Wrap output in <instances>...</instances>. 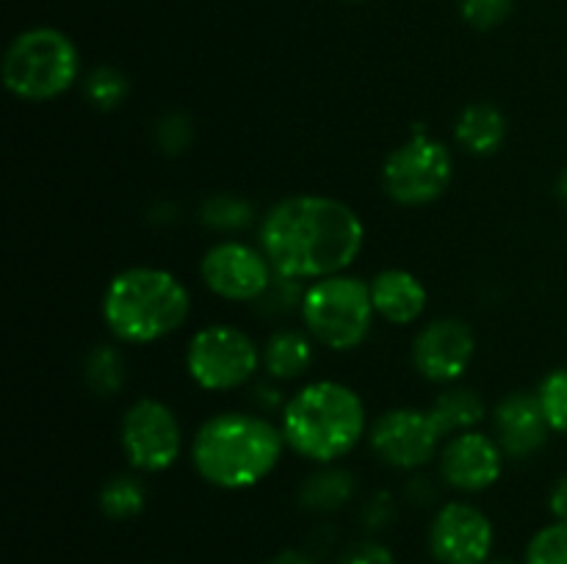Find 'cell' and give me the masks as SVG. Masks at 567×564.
Instances as JSON below:
<instances>
[{
	"instance_id": "7",
	"label": "cell",
	"mask_w": 567,
	"mask_h": 564,
	"mask_svg": "<svg viewBox=\"0 0 567 564\" xmlns=\"http://www.w3.org/2000/svg\"><path fill=\"white\" fill-rule=\"evenodd\" d=\"M452 175L454 160L446 144L415 130L382 164V188L402 208H421L446 194Z\"/></svg>"
},
{
	"instance_id": "37",
	"label": "cell",
	"mask_w": 567,
	"mask_h": 564,
	"mask_svg": "<svg viewBox=\"0 0 567 564\" xmlns=\"http://www.w3.org/2000/svg\"><path fill=\"white\" fill-rule=\"evenodd\" d=\"M347 3H360V0H347Z\"/></svg>"
},
{
	"instance_id": "34",
	"label": "cell",
	"mask_w": 567,
	"mask_h": 564,
	"mask_svg": "<svg viewBox=\"0 0 567 564\" xmlns=\"http://www.w3.org/2000/svg\"><path fill=\"white\" fill-rule=\"evenodd\" d=\"M266 564H316V562L302 551H280L275 558H269Z\"/></svg>"
},
{
	"instance_id": "11",
	"label": "cell",
	"mask_w": 567,
	"mask_h": 564,
	"mask_svg": "<svg viewBox=\"0 0 567 564\" xmlns=\"http://www.w3.org/2000/svg\"><path fill=\"white\" fill-rule=\"evenodd\" d=\"M199 276L205 288L227 302H258L275 280L264 249L241 241H219L199 260Z\"/></svg>"
},
{
	"instance_id": "8",
	"label": "cell",
	"mask_w": 567,
	"mask_h": 564,
	"mask_svg": "<svg viewBox=\"0 0 567 564\" xmlns=\"http://www.w3.org/2000/svg\"><path fill=\"white\" fill-rule=\"evenodd\" d=\"M264 354L252 337L230 324H210L194 332L186 348V370L203 390H236L255 376Z\"/></svg>"
},
{
	"instance_id": "5",
	"label": "cell",
	"mask_w": 567,
	"mask_h": 564,
	"mask_svg": "<svg viewBox=\"0 0 567 564\" xmlns=\"http://www.w3.org/2000/svg\"><path fill=\"white\" fill-rule=\"evenodd\" d=\"M81 72L75 42L55 28H31L3 55V83L17 100L48 103L61 97Z\"/></svg>"
},
{
	"instance_id": "35",
	"label": "cell",
	"mask_w": 567,
	"mask_h": 564,
	"mask_svg": "<svg viewBox=\"0 0 567 564\" xmlns=\"http://www.w3.org/2000/svg\"><path fill=\"white\" fill-rule=\"evenodd\" d=\"M557 197H559V202L567 205V166H565L563 175H559V180H557Z\"/></svg>"
},
{
	"instance_id": "14",
	"label": "cell",
	"mask_w": 567,
	"mask_h": 564,
	"mask_svg": "<svg viewBox=\"0 0 567 564\" xmlns=\"http://www.w3.org/2000/svg\"><path fill=\"white\" fill-rule=\"evenodd\" d=\"M504 451L482 431H460L441 448V476L460 492H482L502 479Z\"/></svg>"
},
{
	"instance_id": "32",
	"label": "cell",
	"mask_w": 567,
	"mask_h": 564,
	"mask_svg": "<svg viewBox=\"0 0 567 564\" xmlns=\"http://www.w3.org/2000/svg\"><path fill=\"white\" fill-rule=\"evenodd\" d=\"M408 498L413 503H421V506H426V503L435 498V487H432L430 476H415V479H410Z\"/></svg>"
},
{
	"instance_id": "17",
	"label": "cell",
	"mask_w": 567,
	"mask_h": 564,
	"mask_svg": "<svg viewBox=\"0 0 567 564\" xmlns=\"http://www.w3.org/2000/svg\"><path fill=\"white\" fill-rule=\"evenodd\" d=\"M454 136L471 155H493L507 138V116L493 103H471L454 125Z\"/></svg>"
},
{
	"instance_id": "26",
	"label": "cell",
	"mask_w": 567,
	"mask_h": 564,
	"mask_svg": "<svg viewBox=\"0 0 567 564\" xmlns=\"http://www.w3.org/2000/svg\"><path fill=\"white\" fill-rule=\"evenodd\" d=\"M537 398L543 404L548 424L559 435H567V365L565 368L551 370L537 387Z\"/></svg>"
},
{
	"instance_id": "36",
	"label": "cell",
	"mask_w": 567,
	"mask_h": 564,
	"mask_svg": "<svg viewBox=\"0 0 567 564\" xmlns=\"http://www.w3.org/2000/svg\"><path fill=\"white\" fill-rule=\"evenodd\" d=\"M487 564H515V562H509V558H496V562H487Z\"/></svg>"
},
{
	"instance_id": "4",
	"label": "cell",
	"mask_w": 567,
	"mask_h": 564,
	"mask_svg": "<svg viewBox=\"0 0 567 564\" xmlns=\"http://www.w3.org/2000/svg\"><path fill=\"white\" fill-rule=\"evenodd\" d=\"M192 296L172 271L133 265L111 276L103 293V321L111 335L131 346H144L172 335L186 324Z\"/></svg>"
},
{
	"instance_id": "9",
	"label": "cell",
	"mask_w": 567,
	"mask_h": 564,
	"mask_svg": "<svg viewBox=\"0 0 567 564\" xmlns=\"http://www.w3.org/2000/svg\"><path fill=\"white\" fill-rule=\"evenodd\" d=\"M120 442L131 468L142 473H161L181 457V420L158 398H138L122 418Z\"/></svg>"
},
{
	"instance_id": "3",
	"label": "cell",
	"mask_w": 567,
	"mask_h": 564,
	"mask_svg": "<svg viewBox=\"0 0 567 564\" xmlns=\"http://www.w3.org/2000/svg\"><path fill=\"white\" fill-rule=\"evenodd\" d=\"M280 429L293 453L316 464H332L363 440V398L341 382H310L288 398Z\"/></svg>"
},
{
	"instance_id": "23",
	"label": "cell",
	"mask_w": 567,
	"mask_h": 564,
	"mask_svg": "<svg viewBox=\"0 0 567 564\" xmlns=\"http://www.w3.org/2000/svg\"><path fill=\"white\" fill-rule=\"evenodd\" d=\"M131 94V81L122 70L111 64L94 66L83 81V97L94 105L97 111H114Z\"/></svg>"
},
{
	"instance_id": "28",
	"label": "cell",
	"mask_w": 567,
	"mask_h": 564,
	"mask_svg": "<svg viewBox=\"0 0 567 564\" xmlns=\"http://www.w3.org/2000/svg\"><path fill=\"white\" fill-rule=\"evenodd\" d=\"M308 288H302V280H291V276L275 274L271 285L266 288L264 296L258 299V310L266 315H286L293 310H302V299Z\"/></svg>"
},
{
	"instance_id": "29",
	"label": "cell",
	"mask_w": 567,
	"mask_h": 564,
	"mask_svg": "<svg viewBox=\"0 0 567 564\" xmlns=\"http://www.w3.org/2000/svg\"><path fill=\"white\" fill-rule=\"evenodd\" d=\"M515 0H460V14L476 31H493L513 14Z\"/></svg>"
},
{
	"instance_id": "33",
	"label": "cell",
	"mask_w": 567,
	"mask_h": 564,
	"mask_svg": "<svg viewBox=\"0 0 567 564\" xmlns=\"http://www.w3.org/2000/svg\"><path fill=\"white\" fill-rule=\"evenodd\" d=\"M548 509H551L554 518L567 523V473L551 487V495H548Z\"/></svg>"
},
{
	"instance_id": "16",
	"label": "cell",
	"mask_w": 567,
	"mask_h": 564,
	"mask_svg": "<svg viewBox=\"0 0 567 564\" xmlns=\"http://www.w3.org/2000/svg\"><path fill=\"white\" fill-rule=\"evenodd\" d=\"M374 313L388 324L408 326L426 310V288L415 274L404 269H385L369 282Z\"/></svg>"
},
{
	"instance_id": "20",
	"label": "cell",
	"mask_w": 567,
	"mask_h": 564,
	"mask_svg": "<svg viewBox=\"0 0 567 564\" xmlns=\"http://www.w3.org/2000/svg\"><path fill=\"white\" fill-rule=\"evenodd\" d=\"M432 412L441 420L446 437L460 435V431H471L485 420L487 407L482 396L471 387H449L441 396L432 401Z\"/></svg>"
},
{
	"instance_id": "25",
	"label": "cell",
	"mask_w": 567,
	"mask_h": 564,
	"mask_svg": "<svg viewBox=\"0 0 567 564\" xmlns=\"http://www.w3.org/2000/svg\"><path fill=\"white\" fill-rule=\"evenodd\" d=\"M524 564H567V523L546 525L526 545Z\"/></svg>"
},
{
	"instance_id": "15",
	"label": "cell",
	"mask_w": 567,
	"mask_h": 564,
	"mask_svg": "<svg viewBox=\"0 0 567 564\" xmlns=\"http://www.w3.org/2000/svg\"><path fill=\"white\" fill-rule=\"evenodd\" d=\"M493 426H496V442L509 459H526L535 457L551 435V424H548L543 404L537 393L518 390L509 393L498 401L496 412H493Z\"/></svg>"
},
{
	"instance_id": "19",
	"label": "cell",
	"mask_w": 567,
	"mask_h": 564,
	"mask_svg": "<svg viewBox=\"0 0 567 564\" xmlns=\"http://www.w3.org/2000/svg\"><path fill=\"white\" fill-rule=\"evenodd\" d=\"M313 363V343L299 330H277L264 346L266 374L288 382L302 376Z\"/></svg>"
},
{
	"instance_id": "31",
	"label": "cell",
	"mask_w": 567,
	"mask_h": 564,
	"mask_svg": "<svg viewBox=\"0 0 567 564\" xmlns=\"http://www.w3.org/2000/svg\"><path fill=\"white\" fill-rule=\"evenodd\" d=\"M393 514H396V506H393L391 492H377V495H371L369 503L363 506L365 529L371 531L385 529V525L393 520Z\"/></svg>"
},
{
	"instance_id": "27",
	"label": "cell",
	"mask_w": 567,
	"mask_h": 564,
	"mask_svg": "<svg viewBox=\"0 0 567 564\" xmlns=\"http://www.w3.org/2000/svg\"><path fill=\"white\" fill-rule=\"evenodd\" d=\"M153 138L164 155H183L194 142L192 116L183 114V111H169L158 119Z\"/></svg>"
},
{
	"instance_id": "6",
	"label": "cell",
	"mask_w": 567,
	"mask_h": 564,
	"mask_svg": "<svg viewBox=\"0 0 567 564\" xmlns=\"http://www.w3.org/2000/svg\"><path fill=\"white\" fill-rule=\"evenodd\" d=\"M302 321L308 335L332 352H352L369 337L374 302L369 282L360 276H324L305 291Z\"/></svg>"
},
{
	"instance_id": "12",
	"label": "cell",
	"mask_w": 567,
	"mask_h": 564,
	"mask_svg": "<svg viewBox=\"0 0 567 564\" xmlns=\"http://www.w3.org/2000/svg\"><path fill=\"white\" fill-rule=\"evenodd\" d=\"M493 523L471 503H443L430 525V553L437 564H487Z\"/></svg>"
},
{
	"instance_id": "22",
	"label": "cell",
	"mask_w": 567,
	"mask_h": 564,
	"mask_svg": "<svg viewBox=\"0 0 567 564\" xmlns=\"http://www.w3.org/2000/svg\"><path fill=\"white\" fill-rule=\"evenodd\" d=\"M144 503H147V487L131 473L114 476L100 490V512L109 520L136 518V514H142Z\"/></svg>"
},
{
	"instance_id": "18",
	"label": "cell",
	"mask_w": 567,
	"mask_h": 564,
	"mask_svg": "<svg viewBox=\"0 0 567 564\" xmlns=\"http://www.w3.org/2000/svg\"><path fill=\"white\" fill-rule=\"evenodd\" d=\"M354 490H358L354 473L336 464H321L299 484V503L310 512H336L352 501Z\"/></svg>"
},
{
	"instance_id": "30",
	"label": "cell",
	"mask_w": 567,
	"mask_h": 564,
	"mask_svg": "<svg viewBox=\"0 0 567 564\" xmlns=\"http://www.w3.org/2000/svg\"><path fill=\"white\" fill-rule=\"evenodd\" d=\"M338 564H396V556L385 545L374 540H363L358 545L347 547Z\"/></svg>"
},
{
	"instance_id": "1",
	"label": "cell",
	"mask_w": 567,
	"mask_h": 564,
	"mask_svg": "<svg viewBox=\"0 0 567 564\" xmlns=\"http://www.w3.org/2000/svg\"><path fill=\"white\" fill-rule=\"evenodd\" d=\"M365 227L347 202L319 194L280 199L260 221V249L275 274L324 280L358 260Z\"/></svg>"
},
{
	"instance_id": "24",
	"label": "cell",
	"mask_w": 567,
	"mask_h": 564,
	"mask_svg": "<svg viewBox=\"0 0 567 564\" xmlns=\"http://www.w3.org/2000/svg\"><path fill=\"white\" fill-rule=\"evenodd\" d=\"M255 219V208L244 197L236 194H210L203 205H199V221L210 230H241Z\"/></svg>"
},
{
	"instance_id": "13",
	"label": "cell",
	"mask_w": 567,
	"mask_h": 564,
	"mask_svg": "<svg viewBox=\"0 0 567 564\" xmlns=\"http://www.w3.org/2000/svg\"><path fill=\"white\" fill-rule=\"evenodd\" d=\"M474 352V330L460 318H441L415 335L413 365L424 379L449 385L468 370Z\"/></svg>"
},
{
	"instance_id": "2",
	"label": "cell",
	"mask_w": 567,
	"mask_h": 564,
	"mask_svg": "<svg viewBox=\"0 0 567 564\" xmlns=\"http://www.w3.org/2000/svg\"><path fill=\"white\" fill-rule=\"evenodd\" d=\"M286 437L260 415L219 412L205 420L192 442L194 470L219 490H249L280 462Z\"/></svg>"
},
{
	"instance_id": "21",
	"label": "cell",
	"mask_w": 567,
	"mask_h": 564,
	"mask_svg": "<svg viewBox=\"0 0 567 564\" xmlns=\"http://www.w3.org/2000/svg\"><path fill=\"white\" fill-rule=\"evenodd\" d=\"M127 379V365L125 357L116 346L111 343H100L83 359V382L89 390L100 398L116 396Z\"/></svg>"
},
{
	"instance_id": "10",
	"label": "cell",
	"mask_w": 567,
	"mask_h": 564,
	"mask_svg": "<svg viewBox=\"0 0 567 564\" xmlns=\"http://www.w3.org/2000/svg\"><path fill=\"white\" fill-rule=\"evenodd\" d=\"M443 437L446 431L435 412L415 407L388 409L369 431L377 457L396 470H415L435 459L443 448Z\"/></svg>"
}]
</instances>
